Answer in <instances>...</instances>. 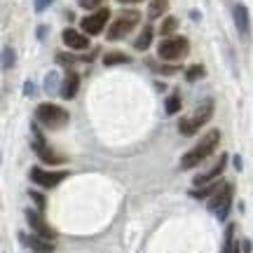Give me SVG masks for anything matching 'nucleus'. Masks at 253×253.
Instances as JSON below:
<instances>
[{"instance_id": "obj_1", "label": "nucleus", "mask_w": 253, "mask_h": 253, "mask_svg": "<svg viewBox=\"0 0 253 253\" xmlns=\"http://www.w3.org/2000/svg\"><path fill=\"white\" fill-rule=\"evenodd\" d=\"M218 143H220V131H218V129H211L209 134H204V138H202L192 150H188V153L183 155L181 169H185V171H188V169H195L197 164H202L207 160L209 155H213Z\"/></svg>"}, {"instance_id": "obj_2", "label": "nucleus", "mask_w": 253, "mask_h": 253, "mask_svg": "<svg viewBox=\"0 0 253 253\" xmlns=\"http://www.w3.org/2000/svg\"><path fill=\"white\" fill-rule=\"evenodd\" d=\"M211 118H213V101L207 99L195 110L192 118H183L181 122H178V131H181L183 136H195L199 131V126H204Z\"/></svg>"}, {"instance_id": "obj_3", "label": "nucleus", "mask_w": 253, "mask_h": 253, "mask_svg": "<svg viewBox=\"0 0 253 253\" xmlns=\"http://www.w3.org/2000/svg\"><path fill=\"white\" fill-rule=\"evenodd\" d=\"M36 120L47 129H59L68 122V110H63L56 103H40L36 108Z\"/></svg>"}, {"instance_id": "obj_4", "label": "nucleus", "mask_w": 253, "mask_h": 253, "mask_svg": "<svg viewBox=\"0 0 253 253\" xmlns=\"http://www.w3.org/2000/svg\"><path fill=\"white\" fill-rule=\"evenodd\" d=\"M138 21H141V14L136 12V9H126L122 12L108 28V40H120V38L129 36L136 26H138Z\"/></svg>"}, {"instance_id": "obj_5", "label": "nucleus", "mask_w": 253, "mask_h": 253, "mask_svg": "<svg viewBox=\"0 0 253 253\" xmlns=\"http://www.w3.org/2000/svg\"><path fill=\"white\" fill-rule=\"evenodd\" d=\"M188 52H190L188 38H167L157 47V54L164 61H178L183 56H188Z\"/></svg>"}, {"instance_id": "obj_6", "label": "nucleus", "mask_w": 253, "mask_h": 253, "mask_svg": "<svg viewBox=\"0 0 253 253\" xmlns=\"http://www.w3.org/2000/svg\"><path fill=\"white\" fill-rule=\"evenodd\" d=\"M232 192H235V188L230 183H225L209 202V211H213L218 220H225L227 213H230V209H232Z\"/></svg>"}, {"instance_id": "obj_7", "label": "nucleus", "mask_w": 253, "mask_h": 253, "mask_svg": "<svg viewBox=\"0 0 253 253\" xmlns=\"http://www.w3.org/2000/svg\"><path fill=\"white\" fill-rule=\"evenodd\" d=\"M108 19H110V9L108 7H99L94 14H89V17L82 19L80 26H82V31H84L87 36H99L101 31L106 28Z\"/></svg>"}, {"instance_id": "obj_8", "label": "nucleus", "mask_w": 253, "mask_h": 253, "mask_svg": "<svg viewBox=\"0 0 253 253\" xmlns=\"http://www.w3.org/2000/svg\"><path fill=\"white\" fill-rule=\"evenodd\" d=\"M31 131H33V150H36V155L42 160V162L47 164H61L63 157H59V155H54L49 148L45 145V136H42V131H40V126L33 125L31 126Z\"/></svg>"}, {"instance_id": "obj_9", "label": "nucleus", "mask_w": 253, "mask_h": 253, "mask_svg": "<svg viewBox=\"0 0 253 253\" xmlns=\"http://www.w3.org/2000/svg\"><path fill=\"white\" fill-rule=\"evenodd\" d=\"M31 178L36 185L40 188H56L61 181L68 178V171H45V169H40V167H33L31 169Z\"/></svg>"}, {"instance_id": "obj_10", "label": "nucleus", "mask_w": 253, "mask_h": 253, "mask_svg": "<svg viewBox=\"0 0 253 253\" xmlns=\"http://www.w3.org/2000/svg\"><path fill=\"white\" fill-rule=\"evenodd\" d=\"M26 223L31 225V230H33L36 235L45 237V239H49V242H54V239H56V230L49 225V223H47V220L40 216L38 211H31V209H28V211H26Z\"/></svg>"}, {"instance_id": "obj_11", "label": "nucleus", "mask_w": 253, "mask_h": 253, "mask_svg": "<svg viewBox=\"0 0 253 253\" xmlns=\"http://www.w3.org/2000/svg\"><path fill=\"white\" fill-rule=\"evenodd\" d=\"M61 40L68 49H75V52H82V49L89 47V38H87V33H80V31H75V28H66V31L61 33Z\"/></svg>"}, {"instance_id": "obj_12", "label": "nucleus", "mask_w": 253, "mask_h": 253, "mask_svg": "<svg viewBox=\"0 0 253 253\" xmlns=\"http://www.w3.org/2000/svg\"><path fill=\"white\" fill-rule=\"evenodd\" d=\"M21 242H24L33 253H54V244L40 235H31V237L21 235Z\"/></svg>"}, {"instance_id": "obj_13", "label": "nucleus", "mask_w": 253, "mask_h": 253, "mask_svg": "<svg viewBox=\"0 0 253 253\" xmlns=\"http://www.w3.org/2000/svg\"><path fill=\"white\" fill-rule=\"evenodd\" d=\"M225 162H227V155H220V157H218V162L213 164V167H211V169H209L207 173H202V176H197V178H195L192 183H195L197 188H202V185H207V183L216 181L218 176L223 173V169H225Z\"/></svg>"}, {"instance_id": "obj_14", "label": "nucleus", "mask_w": 253, "mask_h": 253, "mask_svg": "<svg viewBox=\"0 0 253 253\" xmlns=\"http://www.w3.org/2000/svg\"><path fill=\"white\" fill-rule=\"evenodd\" d=\"M78 89H80V75L71 71L68 75H66V78H63L59 94H61V96H63L66 101H71V99H75V94H78Z\"/></svg>"}, {"instance_id": "obj_15", "label": "nucleus", "mask_w": 253, "mask_h": 253, "mask_svg": "<svg viewBox=\"0 0 253 253\" xmlns=\"http://www.w3.org/2000/svg\"><path fill=\"white\" fill-rule=\"evenodd\" d=\"M235 24H237V31L242 33V38L249 36V26H251V19H249V9L246 5H235Z\"/></svg>"}, {"instance_id": "obj_16", "label": "nucleus", "mask_w": 253, "mask_h": 253, "mask_svg": "<svg viewBox=\"0 0 253 253\" xmlns=\"http://www.w3.org/2000/svg\"><path fill=\"white\" fill-rule=\"evenodd\" d=\"M150 42H153V26H143L141 36L134 40V49L143 52V49H148V47H150Z\"/></svg>"}, {"instance_id": "obj_17", "label": "nucleus", "mask_w": 253, "mask_h": 253, "mask_svg": "<svg viewBox=\"0 0 253 253\" xmlns=\"http://www.w3.org/2000/svg\"><path fill=\"white\" fill-rule=\"evenodd\" d=\"M220 188H223V183H220V181L211 183V185L207 183V185H202L199 190H192V197H195V199H209V197H213Z\"/></svg>"}, {"instance_id": "obj_18", "label": "nucleus", "mask_w": 253, "mask_h": 253, "mask_svg": "<svg viewBox=\"0 0 253 253\" xmlns=\"http://www.w3.org/2000/svg\"><path fill=\"white\" fill-rule=\"evenodd\" d=\"M167 7H169V0H153L150 7H148V17L150 19L162 17L164 12H167Z\"/></svg>"}, {"instance_id": "obj_19", "label": "nucleus", "mask_w": 253, "mask_h": 253, "mask_svg": "<svg viewBox=\"0 0 253 253\" xmlns=\"http://www.w3.org/2000/svg\"><path fill=\"white\" fill-rule=\"evenodd\" d=\"M103 63L106 66H115V63H129V56L125 52H108L103 56Z\"/></svg>"}, {"instance_id": "obj_20", "label": "nucleus", "mask_w": 253, "mask_h": 253, "mask_svg": "<svg viewBox=\"0 0 253 253\" xmlns=\"http://www.w3.org/2000/svg\"><path fill=\"white\" fill-rule=\"evenodd\" d=\"M181 110V94H171L167 99V115H176Z\"/></svg>"}, {"instance_id": "obj_21", "label": "nucleus", "mask_w": 253, "mask_h": 253, "mask_svg": "<svg viewBox=\"0 0 253 253\" xmlns=\"http://www.w3.org/2000/svg\"><path fill=\"white\" fill-rule=\"evenodd\" d=\"M176 28H178V21H176L173 17H167L162 21V26H160V33H162V36H171Z\"/></svg>"}, {"instance_id": "obj_22", "label": "nucleus", "mask_w": 253, "mask_h": 253, "mask_svg": "<svg viewBox=\"0 0 253 253\" xmlns=\"http://www.w3.org/2000/svg\"><path fill=\"white\" fill-rule=\"evenodd\" d=\"M12 63H14V52H12V47H2V71H9L12 68Z\"/></svg>"}, {"instance_id": "obj_23", "label": "nucleus", "mask_w": 253, "mask_h": 253, "mask_svg": "<svg viewBox=\"0 0 253 253\" xmlns=\"http://www.w3.org/2000/svg\"><path fill=\"white\" fill-rule=\"evenodd\" d=\"M199 78H204V68L202 66H190L188 71H185V80L188 82H195Z\"/></svg>"}, {"instance_id": "obj_24", "label": "nucleus", "mask_w": 253, "mask_h": 253, "mask_svg": "<svg viewBox=\"0 0 253 253\" xmlns=\"http://www.w3.org/2000/svg\"><path fill=\"white\" fill-rule=\"evenodd\" d=\"M232 235H235V227L227 225V230H225V244H223V251H220V253H232V246H235Z\"/></svg>"}, {"instance_id": "obj_25", "label": "nucleus", "mask_w": 253, "mask_h": 253, "mask_svg": "<svg viewBox=\"0 0 253 253\" xmlns=\"http://www.w3.org/2000/svg\"><path fill=\"white\" fill-rule=\"evenodd\" d=\"M56 87H59V75L52 71L49 75H47V80H45V89L52 94V91H56Z\"/></svg>"}, {"instance_id": "obj_26", "label": "nucleus", "mask_w": 253, "mask_h": 253, "mask_svg": "<svg viewBox=\"0 0 253 253\" xmlns=\"http://www.w3.org/2000/svg\"><path fill=\"white\" fill-rule=\"evenodd\" d=\"M103 2H106V0H78V5L84 9H99Z\"/></svg>"}, {"instance_id": "obj_27", "label": "nucleus", "mask_w": 253, "mask_h": 253, "mask_svg": "<svg viewBox=\"0 0 253 253\" xmlns=\"http://www.w3.org/2000/svg\"><path fill=\"white\" fill-rule=\"evenodd\" d=\"M31 199H33V204H36L40 211H45V207H47V202H45V197L40 195V192H36V190H31Z\"/></svg>"}, {"instance_id": "obj_28", "label": "nucleus", "mask_w": 253, "mask_h": 253, "mask_svg": "<svg viewBox=\"0 0 253 253\" xmlns=\"http://www.w3.org/2000/svg\"><path fill=\"white\" fill-rule=\"evenodd\" d=\"M52 2H54V0H36V2H33V7H36V12H45Z\"/></svg>"}, {"instance_id": "obj_29", "label": "nucleus", "mask_w": 253, "mask_h": 253, "mask_svg": "<svg viewBox=\"0 0 253 253\" xmlns=\"http://www.w3.org/2000/svg\"><path fill=\"white\" fill-rule=\"evenodd\" d=\"M235 167H237V169H242V157H239V155L235 157Z\"/></svg>"}, {"instance_id": "obj_30", "label": "nucleus", "mask_w": 253, "mask_h": 253, "mask_svg": "<svg viewBox=\"0 0 253 253\" xmlns=\"http://www.w3.org/2000/svg\"><path fill=\"white\" fill-rule=\"evenodd\" d=\"M33 91H36V89H33V82H28V84H26V94H33Z\"/></svg>"}, {"instance_id": "obj_31", "label": "nucleus", "mask_w": 253, "mask_h": 253, "mask_svg": "<svg viewBox=\"0 0 253 253\" xmlns=\"http://www.w3.org/2000/svg\"><path fill=\"white\" fill-rule=\"evenodd\" d=\"M118 2H122V5H125V2H141V0H118Z\"/></svg>"}, {"instance_id": "obj_32", "label": "nucleus", "mask_w": 253, "mask_h": 253, "mask_svg": "<svg viewBox=\"0 0 253 253\" xmlns=\"http://www.w3.org/2000/svg\"><path fill=\"white\" fill-rule=\"evenodd\" d=\"M232 253H239V244H235V246H232Z\"/></svg>"}]
</instances>
